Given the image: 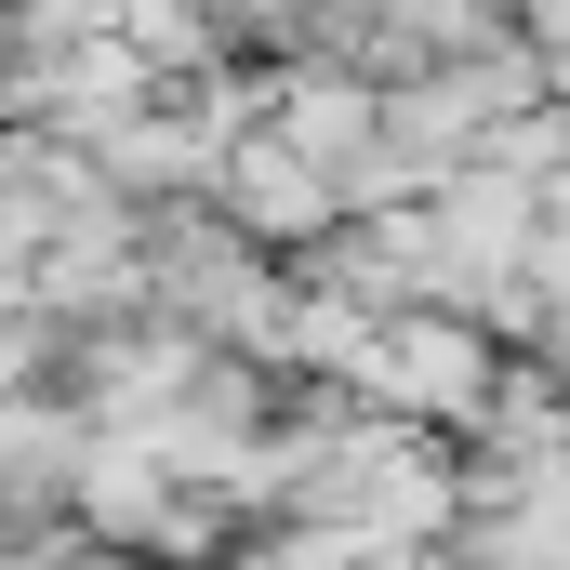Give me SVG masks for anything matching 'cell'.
<instances>
[{
    "label": "cell",
    "mask_w": 570,
    "mask_h": 570,
    "mask_svg": "<svg viewBox=\"0 0 570 570\" xmlns=\"http://www.w3.org/2000/svg\"><path fill=\"white\" fill-rule=\"evenodd\" d=\"M213 199H226L239 226H266V239H318V226L345 213V173H332L318 146H292V134H239L226 173H213Z\"/></svg>",
    "instance_id": "cell-2"
},
{
    "label": "cell",
    "mask_w": 570,
    "mask_h": 570,
    "mask_svg": "<svg viewBox=\"0 0 570 570\" xmlns=\"http://www.w3.org/2000/svg\"><path fill=\"white\" fill-rule=\"evenodd\" d=\"M345 385H372L385 412H425V425H478L491 385H504V358L478 345L464 305H385V318H358Z\"/></svg>",
    "instance_id": "cell-1"
}]
</instances>
